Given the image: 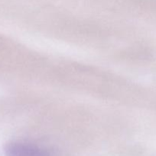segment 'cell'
I'll return each mask as SVG.
<instances>
[{"instance_id": "6da1fadb", "label": "cell", "mask_w": 156, "mask_h": 156, "mask_svg": "<svg viewBox=\"0 0 156 156\" xmlns=\"http://www.w3.org/2000/svg\"><path fill=\"white\" fill-rule=\"evenodd\" d=\"M5 154L6 156H50L46 149L22 142L9 143L5 148Z\"/></svg>"}]
</instances>
